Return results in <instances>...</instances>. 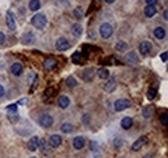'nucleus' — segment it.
<instances>
[{
    "mask_svg": "<svg viewBox=\"0 0 168 158\" xmlns=\"http://www.w3.org/2000/svg\"><path fill=\"white\" fill-rule=\"evenodd\" d=\"M31 24L35 29L38 30H43L45 26H47V17L44 16L43 13H38L31 18Z\"/></svg>",
    "mask_w": 168,
    "mask_h": 158,
    "instance_id": "obj_1",
    "label": "nucleus"
},
{
    "mask_svg": "<svg viewBox=\"0 0 168 158\" xmlns=\"http://www.w3.org/2000/svg\"><path fill=\"white\" fill-rule=\"evenodd\" d=\"M131 101L127 99H119V100H116L115 104H114V109L115 112H123V110H126L128 109V108H131Z\"/></svg>",
    "mask_w": 168,
    "mask_h": 158,
    "instance_id": "obj_2",
    "label": "nucleus"
},
{
    "mask_svg": "<svg viewBox=\"0 0 168 158\" xmlns=\"http://www.w3.org/2000/svg\"><path fill=\"white\" fill-rule=\"evenodd\" d=\"M100 34L104 39H109L113 35V26L110 24H102L100 27Z\"/></svg>",
    "mask_w": 168,
    "mask_h": 158,
    "instance_id": "obj_3",
    "label": "nucleus"
},
{
    "mask_svg": "<svg viewBox=\"0 0 168 158\" xmlns=\"http://www.w3.org/2000/svg\"><path fill=\"white\" fill-rule=\"evenodd\" d=\"M39 125L41 127H45V128H49V127H52L53 125V118L49 116V114H41L40 118H39Z\"/></svg>",
    "mask_w": 168,
    "mask_h": 158,
    "instance_id": "obj_4",
    "label": "nucleus"
},
{
    "mask_svg": "<svg viewBox=\"0 0 168 158\" xmlns=\"http://www.w3.org/2000/svg\"><path fill=\"white\" fill-rule=\"evenodd\" d=\"M70 48V43L67 39H65V38H60V39H57L56 42V49L57 51H66V49Z\"/></svg>",
    "mask_w": 168,
    "mask_h": 158,
    "instance_id": "obj_5",
    "label": "nucleus"
},
{
    "mask_svg": "<svg viewBox=\"0 0 168 158\" xmlns=\"http://www.w3.org/2000/svg\"><path fill=\"white\" fill-rule=\"evenodd\" d=\"M39 138L38 136H32V138L28 140L27 143V149L30 150V152H35V150H38V147H39Z\"/></svg>",
    "mask_w": 168,
    "mask_h": 158,
    "instance_id": "obj_6",
    "label": "nucleus"
},
{
    "mask_svg": "<svg viewBox=\"0 0 168 158\" xmlns=\"http://www.w3.org/2000/svg\"><path fill=\"white\" fill-rule=\"evenodd\" d=\"M62 144V138L60 135H57V134H54V135H52L49 138V145L52 147V148H58Z\"/></svg>",
    "mask_w": 168,
    "mask_h": 158,
    "instance_id": "obj_7",
    "label": "nucleus"
},
{
    "mask_svg": "<svg viewBox=\"0 0 168 158\" xmlns=\"http://www.w3.org/2000/svg\"><path fill=\"white\" fill-rule=\"evenodd\" d=\"M38 149H40V150H41V153L44 154L45 157L52 156V150H50V149L48 148L47 141H45L44 139H43V140H39V147H38Z\"/></svg>",
    "mask_w": 168,
    "mask_h": 158,
    "instance_id": "obj_8",
    "label": "nucleus"
},
{
    "mask_svg": "<svg viewBox=\"0 0 168 158\" xmlns=\"http://www.w3.org/2000/svg\"><path fill=\"white\" fill-rule=\"evenodd\" d=\"M115 88H116V81H115L114 78H110V79L107 78V82H106L105 86H104V90H105L106 92H109V93H111Z\"/></svg>",
    "mask_w": 168,
    "mask_h": 158,
    "instance_id": "obj_9",
    "label": "nucleus"
},
{
    "mask_svg": "<svg viewBox=\"0 0 168 158\" xmlns=\"http://www.w3.org/2000/svg\"><path fill=\"white\" fill-rule=\"evenodd\" d=\"M6 25L11 30H16V20H14V16L12 11H8L6 12Z\"/></svg>",
    "mask_w": 168,
    "mask_h": 158,
    "instance_id": "obj_10",
    "label": "nucleus"
},
{
    "mask_svg": "<svg viewBox=\"0 0 168 158\" xmlns=\"http://www.w3.org/2000/svg\"><path fill=\"white\" fill-rule=\"evenodd\" d=\"M146 141H148V139L145 138V136H142V138H140V139H137L133 144H132V150L133 152H137V150H140L145 144H146Z\"/></svg>",
    "mask_w": 168,
    "mask_h": 158,
    "instance_id": "obj_11",
    "label": "nucleus"
},
{
    "mask_svg": "<svg viewBox=\"0 0 168 158\" xmlns=\"http://www.w3.org/2000/svg\"><path fill=\"white\" fill-rule=\"evenodd\" d=\"M138 48H140V52H141L142 55H148V53L151 52L153 46H151L150 42L145 40V42H141V44H140V47H138Z\"/></svg>",
    "mask_w": 168,
    "mask_h": 158,
    "instance_id": "obj_12",
    "label": "nucleus"
},
{
    "mask_svg": "<svg viewBox=\"0 0 168 158\" xmlns=\"http://www.w3.org/2000/svg\"><path fill=\"white\" fill-rule=\"evenodd\" d=\"M22 71H24V68H22V65H21L19 62H14L13 65L11 66V73L13 75H16V77H19L21 74H22Z\"/></svg>",
    "mask_w": 168,
    "mask_h": 158,
    "instance_id": "obj_13",
    "label": "nucleus"
},
{
    "mask_svg": "<svg viewBox=\"0 0 168 158\" xmlns=\"http://www.w3.org/2000/svg\"><path fill=\"white\" fill-rule=\"evenodd\" d=\"M57 104L60 108H62V109H66V108H69V105H70V99L67 96H60L57 100Z\"/></svg>",
    "mask_w": 168,
    "mask_h": 158,
    "instance_id": "obj_14",
    "label": "nucleus"
},
{
    "mask_svg": "<svg viewBox=\"0 0 168 158\" xmlns=\"http://www.w3.org/2000/svg\"><path fill=\"white\" fill-rule=\"evenodd\" d=\"M124 60H126L128 64H132V65H136V64L138 62V56L135 53V52H129L126 55V57H124Z\"/></svg>",
    "mask_w": 168,
    "mask_h": 158,
    "instance_id": "obj_15",
    "label": "nucleus"
},
{
    "mask_svg": "<svg viewBox=\"0 0 168 158\" xmlns=\"http://www.w3.org/2000/svg\"><path fill=\"white\" fill-rule=\"evenodd\" d=\"M72 145H74L75 149H83L84 145H85L84 138H82V136H76V138L74 139V141H72Z\"/></svg>",
    "mask_w": 168,
    "mask_h": 158,
    "instance_id": "obj_16",
    "label": "nucleus"
},
{
    "mask_svg": "<svg viewBox=\"0 0 168 158\" xmlns=\"http://www.w3.org/2000/svg\"><path fill=\"white\" fill-rule=\"evenodd\" d=\"M56 66H57V61L54 59H52V57H50V59H47L44 61V69L48 70V71L49 70H53Z\"/></svg>",
    "mask_w": 168,
    "mask_h": 158,
    "instance_id": "obj_17",
    "label": "nucleus"
},
{
    "mask_svg": "<svg viewBox=\"0 0 168 158\" xmlns=\"http://www.w3.org/2000/svg\"><path fill=\"white\" fill-rule=\"evenodd\" d=\"M82 31H83V27H82V25L75 24V25H72V26H71V34L74 35L75 38H79L80 35H82Z\"/></svg>",
    "mask_w": 168,
    "mask_h": 158,
    "instance_id": "obj_18",
    "label": "nucleus"
},
{
    "mask_svg": "<svg viewBox=\"0 0 168 158\" xmlns=\"http://www.w3.org/2000/svg\"><path fill=\"white\" fill-rule=\"evenodd\" d=\"M132 123H133L132 118H131V117H126V118L122 119L120 126H122V128H124V130H129V128L132 127Z\"/></svg>",
    "mask_w": 168,
    "mask_h": 158,
    "instance_id": "obj_19",
    "label": "nucleus"
},
{
    "mask_svg": "<svg viewBox=\"0 0 168 158\" xmlns=\"http://www.w3.org/2000/svg\"><path fill=\"white\" fill-rule=\"evenodd\" d=\"M144 12H145L146 17H153V16H155L157 14V8H155V5H146V8L144 9Z\"/></svg>",
    "mask_w": 168,
    "mask_h": 158,
    "instance_id": "obj_20",
    "label": "nucleus"
},
{
    "mask_svg": "<svg viewBox=\"0 0 168 158\" xmlns=\"http://www.w3.org/2000/svg\"><path fill=\"white\" fill-rule=\"evenodd\" d=\"M153 113H154V106H151V105L145 106L144 109H142V116H144V118H150V117L153 116Z\"/></svg>",
    "mask_w": 168,
    "mask_h": 158,
    "instance_id": "obj_21",
    "label": "nucleus"
},
{
    "mask_svg": "<svg viewBox=\"0 0 168 158\" xmlns=\"http://www.w3.org/2000/svg\"><path fill=\"white\" fill-rule=\"evenodd\" d=\"M28 8H30V11L32 12H36L40 9V2L39 0H30V3H28Z\"/></svg>",
    "mask_w": 168,
    "mask_h": 158,
    "instance_id": "obj_22",
    "label": "nucleus"
},
{
    "mask_svg": "<svg viewBox=\"0 0 168 158\" xmlns=\"http://www.w3.org/2000/svg\"><path fill=\"white\" fill-rule=\"evenodd\" d=\"M154 37L157 39H163L166 37V30L163 27H157L155 30H154Z\"/></svg>",
    "mask_w": 168,
    "mask_h": 158,
    "instance_id": "obj_23",
    "label": "nucleus"
},
{
    "mask_svg": "<svg viewBox=\"0 0 168 158\" xmlns=\"http://www.w3.org/2000/svg\"><path fill=\"white\" fill-rule=\"evenodd\" d=\"M8 119H9V122L11 123H17L18 122V119H19V117H18V112H9V114H8Z\"/></svg>",
    "mask_w": 168,
    "mask_h": 158,
    "instance_id": "obj_24",
    "label": "nucleus"
},
{
    "mask_svg": "<svg viewBox=\"0 0 168 158\" xmlns=\"http://www.w3.org/2000/svg\"><path fill=\"white\" fill-rule=\"evenodd\" d=\"M22 42L25 43V44H30V43L35 42V38H34V35L31 33H27V34H25L22 37Z\"/></svg>",
    "mask_w": 168,
    "mask_h": 158,
    "instance_id": "obj_25",
    "label": "nucleus"
},
{
    "mask_svg": "<svg viewBox=\"0 0 168 158\" xmlns=\"http://www.w3.org/2000/svg\"><path fill=\"white\" fill-rule=\"evenodd\" d=\"M61 131L65 132V134H70V132L74 131V126H72L71 123H63L61 126Z\"/></svg>",
    "mask_w": 168,
    "mask_h": 158,
    "instance_id": "obj_26",
    "label": "nucleus"
},
{
    "mask_svg": "<svg viewBox=\"0 0 168 158\" xmlns=\"http://www.w3.org/2000/svg\"><path fill=\"white\" fill-rule=\"evenodd\" d=\"M115 49H116V51H119V52H124V51H127V49H128V46H127V43L119 42V43H116Z\"/></svg>",
    "mask_w": 168,
    "mask_h": 158,
    "instance_id": "obj_27",
    "label": "nucleus"
},
{
    "mask_svg": "<svg viewBox=\"0 0 168 158\" xmlns=\"http://www.w3.org/2000/svg\"><path fill=\"white\" fill-rule=\"evenodd\" d=\"M97 75H98L100 79H107L110 74H109L107 69H104V68H102V69H100V70L97 71Z\"/></svg>",
    "mask_w": 168,
    "mask_h": 158,
    "instance_id": "obj_28",
    "label": "nucleus"
},
{
    "mask_svg": "<svg viewBox=\"0 0 168 158\" xmlns=\"http://www.w3.org/2000/svg\"><path fill=\"white\" fill-rule=\"evenodd\" d=\"M66 84H67V87H75V86L78 84V82L74 77H69L67 81H66Z\"/></svg>",
    "mask_w": 168,
    "mask_h": 158,
    "instance_id": "obj_29",
    "label": "nucleus"
},
{
    "mask_svg": "<svg viewBox=\"0 0 168 158\" xmlns=\"http://www.w3.org/2000/svg\"><path fill=\"white\" fill-rule=\"evenodd\" d=\"M80 60H82V53L80 52H75L72 55V62L74 64H80Z\"/></svg>",
    "mask_w": 168,
    "mask_h": 158,
    "instance_id": "obj_30",
    "label": "nucleus"
},
{
    "mask_svg": "<svg viewBox=\"0 0 168 158\" xmlns=\"http://www.w3.org/2000/svg\"><path fill=\"white\" fill-rule=\"evenodd\" d=\"M155 96H157V90H155V88H150V90L148 91V99H149V100H154Z\"/></svg>",
    "mask_w": 168,
    "mask_h": 158,
    "instance_id": "obj_31",
    "label": "nucleus"
},
{
    "mask_svg": "<svg viewBox=\"0 0 168 158\" xmlns=\"http://www.w3.org/2000/svg\"><path fill=\"white\" fill-rule=\"evenodd\" d=\"M74 16L76 17V18H83V16H84V13H83V9L82 8H75V11H74Z\"/></svg>",
    "mask_w": 168,
    "mask_h": 158,
    "instance_id": "obj_32",
    "label": "nucleus"
},
{
    "mask_svg": "<svg viewBox=\"0 0 168 158\" xmlns=\"http://www.w3.org/2000/svg\"><path fill=\"white\" fill-rule=\"evenodd\" d=\"M39 86V77L36 75L35 77V79H34V83H32V87H31V92H34L35 90H36V87Z\"/></svg>",
    "mask_w": 168,
    "mask_h": 158,
    "instance_id": "obj_33",
    "label": "nucleus"
},
{
    "mask_svg": "<svg viewBox=\"0 0 168 158\" xmlns=\"http://www.w3.org/2000/svg\"><path fill=\"white\" fill-rule=\"evenodd\" d=\"M53 92H54V88H52V87H50V88H48V90L45 91V95H44V99H45V97H50V96H52V95H53Z\"/></svg>",
    "mask_w": 168,
    "mask_h": 158,
    "instance_id": "obj_34",
    "label": "nucleus"
},
{
    "mask_svg": "<svg viewBox=\"0 0 168 158\" xmlns=\"http://www.w3.org/2000/svg\"><path fill=\"white\" fill-rule=\"evenodd\" d=\"M160 122H162V125H164V126H166V125L168 123V116H167L166 113L163 114L162 117H160Z\"/></svg>",
    "mask_w": 168,
    "mask_h": 158,
    "instance_id": "obj_35",
    "label": "nucleus"
},
{
    "mask_svg": "<svg viewBox=\"0 0 168 158\" xmlns=\"http://www.w3.org/2000/svg\"><path fill=\"white\" fill-rule=\"evenodd\" d=\"M6 110L8 112H17V104H12L9 106H6Z\"/></svg>",
    "mask_w": 168,
    "mask_h": 158,
    "instance_id": "obj_36",
    "label": "nucleus"
},
{
    "mask_svg": "<svg viewBox=\"0 0 168 158\" xmlns=\"http://www.w3.org/2000/svg\"><path fill=\"white\" fill-rule=\"evenodd\" d=\"M114 144H115V148H122L123 144H124V141H123V140H119V139H116V140L114 141Z\"/></svg>",
    "mask_w": 168,
    "mask_h": 158,
    "instance_id": "obj_37",
    "label": "nucleus"
},
{
    "mask_svg": "<svg viewBox=\"0 0 168 158\" xmlns=\"http://www.w3.org/2000/svg\"><path fill=\"white\" fill-rule=\"evenodd\" d=\"M160 59H162L163 62H167V60H168V52H163L162 55H160Z\"/></svg>",
    "mask_w": 168,
    "mask_h": 158,
    "instance_id": "obj_38",
    "label": "nucleus"
},
{
    "mask_svg": "<svg viewBox=\"0 0 168 158\" xmlns=\"http://www.w3.org/2000/svg\"><path fill=\"white\" fill-rule=\"evenodd\" d=\"M27 103H28V99H21L17 104H18V105H26Z\"/></svg>",
    "mask_w": 168,
    "mask_h": 158,
    "instance_id": "obj_39",
    "label": "nucleus"
},
{
    "mask_svg": "<svg viewBox=\"0 0 168 158\" xmlns=\"http://www.w3.org/2000/svg\"><path fill=\"white\" fill-rule=\"evenodd\" d=\"M4 42H5V35L3 33H0V46H3Z\"/></svg>",
    "mask_w": 168,
    "mask_h": 158,
    "instance_id": "obj_40",
    "label": "nucleus"
},
{
    "mask_svg": "<svg viewBox=\"0 0 168 158\" xmlns=\"http://www.w3.org/2000/svg\"><path fill=\"white\" fill-rule=\"evenodd\" d=\"M145 2H146V4H148V5H155L158 0H145Z\"/></svg>",
    "mask_w": 168,
    "mask_h": 158,
    "instance_id": "obj_41",
    "label": "nucleus"
},
{
    "mask_svg": "<svg viewBox=\"0 0 168 158\" xmlns=\"http://www.w3.org/2000/svg\"><path fill=\"white\" fill-rule=\"evenodd\" d=\"M89 116H88V114H85V116H84V118H83V122H84V123H88V122H89Z\"/></svg>",
    "mask_w": 168,
    "mask_h": 158,
    "instance_id": "obj_42",
    "label": "nucleus"
},
{
    "mask_svg": "<svg viewBox=\"0 0 168 158\" xmlns=\"http://www.w3.org/2000/svg\"><path fill=\"white\" fill-rule=\"evenodd\" d=\"M4 93H5L4 87H3V86H0V97H3V96H4Z\"/></svg>",
    "mask_w": 168,
    "mask_h": 158,
    "instance_id": "obj_43",
    "label": "nucleus"
},
{
    "mask_svg": "<svg viewBox=\"0 0 168 158\" xmlns=\"http://www.w3.org/2000/svg\"><path fill=\"white\" fill-rule=\"evenodd\" d=\"M91 144H92V147H91V148H92L93 150H94V149H96V148H97V147H96L97 144H96V143H94V141H92V143H91Z\"/></svg>",
    "mask_w": 168,
    "mask_h": 158,
    "instance_id": "obj_44",
    "label": "nucleus"
},
{
    "mask_svg": "<svg viewBox=\"0 0 168 158\" xmlns=\"http://www.w3.org/2000/svg\"><path fill=\"white\" fill-rule=\"evenodd\" d=\"M142 158H153V156H151V154H146V156H144Z\"/></svg>",
    "mask_w": 168,
    "mask_h": 158,
    "instance_id": "obj_45",
    "label": "nucleus"
},
{
    "mask_svg": "<svg viewBox=\"0 0 168 158\" xmlns=\"http://www.w3.org/2000/svg\"><path fill=\"white\" fill-rule=\"evenodd\" d=\"M105 2H106V3H109V4H111V3H114V2H115V0H105Z\"/></svg>",
    "mask_w": 168,
    "mask_h": 158,
    "instance_id": "obj_46",
    "label": "nucleus"
},
{
    "mask_svg": "<svg viewBox=\"0 0 168 158\" xmlns=\"http://www.w3.org/2000/svg\"><path fill=\"white\" fill-rule=\"evenodd\" d=\"M168 18V13H167V11H164V20H167Z\"/></svg>",
    "mask_w": 168,
    "mask_h": 158,
    "instance_id": "obj_47",
    "label": "nucleus"
},
{
    "mask_svg": "<svg viewBox=\"0 0 168 158\" xmlns=\"http://www.w3.org/2000/svg\"><path fill=\"white\" fill-rule=\"evenodd\" d=\"M31 158H35V157H31Z\"/></svg>",
    "mask_w": 168,
    "mask_h": 158,
    "instance_id": "obj_48",
    "label": "nucleus"
}]
</instances>
